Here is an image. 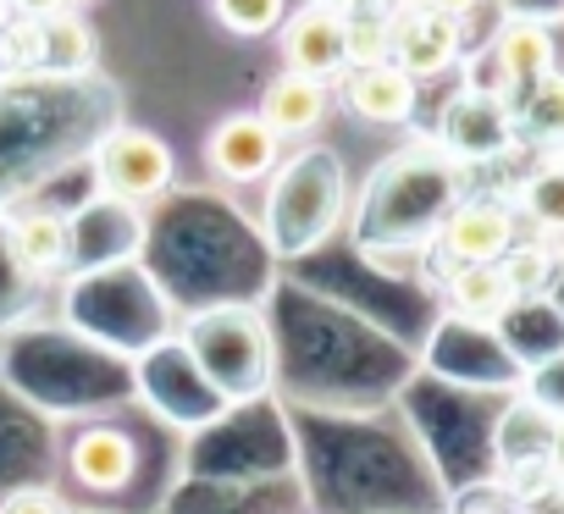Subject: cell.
Here are the masks:
<instances>
[{"instance_id": "6da1fadb", "label": "cell", "mask_w": 564, "mask_h": 514, "mask_svg": "<svg viewBox=\"0 0 564 514\" xmlns=\"http://www.w3.org/2000/svg\"><path fill=\"white\" fill-rule=\"evenodd\" d=\"M188 360L232 404H243V398L271 387V332H265L260 316H249L238 305L205 310L188 327Z\"/></svg>"}, {"instance_id": "7a4b0ae2", "label": "cell", "mask_w": 564, "mask_h": 514, "mask_svg": "<svg viewBox=\"0 0 564 514\" xmlns=\"http://www.w3.org/2000/svg\"><path fill=\"white\" fill-rule=\"evenodd\" d=\"M95 177L100 188L117 199V205H150L172 188L177 177V161L166 150L161 133L150 128H111L95 150Z\"/></svg>"}, {"instance_id": "3957f363", "label": "cell", "mask_w": 564, "mask_h": 514, "mask_svg": "<svg viewBox=\"0 0 564 514\" xmlns=\"http://www.w3.org/2000/svg\"><path fill=\"white\" fill-rule=\"evenodd\" d=\"M514 106L498 95V89H459L448 106H443V122H437V150L448 161H498L514 150Z\"/></svg>"}, {"instance_id": "277c9868", "label": "cell", "mask_w": 564, "mask_h": 514, "mask_svg": "<svg viewBox=\"0 0 564 514\" xmlns=\"http://www.w3.org/2000/svg\"><path fill=\"white\" fill-rule=\"evenodd\" d=\"M520 243V216L503 199H454V210L437 221V249L448 266H498L503 254Z\"/></svg>"}, {"instance_id": "5b68a950", "label": "cell", "mask_w": 564, "mask_h": 514, "mask_svg": "<svg viewBox=\"0 0 564 514\" xmlns=\"http://www.w3.org/2000/svg\"><path fill=\"white\" fill-rule=\"evenodd\" d=\"M459 51H465V29L432 7H421V0H404V7H393V62L426 84V78H443L459 67Z\"/></svg>"}, {"instance_id": "8992f818", "label": "cell", "mask_w": 564, "mask_h": 514, "mask_svg": "<svg viewBox=\"0 0 564 514\" xmlns=\"http://www.w3.org/2000/svg\"><path fill=\"white\" fill-rule=\"evenodd\" d=\"M282 73H300V78H316V84H333L349 73V56H344V12L338 7H300L282 18Z\"/></svg>"}, {"instance_id": "52a82bcc", "label": "cell", "mask_w": 564, "mask_h": 514, "mask_svg": "<svg viewBox=\"0 0 564 514\" xmlns=\"http://www.w3.org/2000/svg\"><path fill=\"white\" fill-rule=\"evenodd\" d=\"M282 139L265 128L260 111H227L210 133H205V166L221 183H260L276 172Z\"/></svg>"}, {"instance_id": "ba28073f", "label": "cell", "mask_w": 564, "mask_h": 514, "mask_svg": "<svg viewBox=\"0 0 564 514\" xmlns=\"http://www.w3.org/2000/svg\"><path fill=\"white\" fill-rule=\"evenodd\" d=\"M487 51H492V67H498V84H492V89H498L503 100H514V95H520V89H531L536 78L558 73L553 29H547L542 18H525V12L503 18Z\"/></svg>"}, {"instance_id": "9c48e42d", "label": "cell", "mask_w": 564, "mask_h": 514, "mask_svg": "<svg viewBox=\"0 0 564 514\" xmlns=\"http://www.w3.org/2000/svg\"><path fill=\"white\" fill-rule=\"evenodd\" d=\"M344 100L371 128H404L415 117V106H421V84L399 62H371V67H349L344 73Z\"/></svg>"}, {"instance_id": "30bf717a", "label": "cell", "mask_w": 564, "mask_h": 514, "mask_svg": "<svg viewBox=\"0 0 564 514\" xmlns=\"http://www.w3.org/2000/svg\"><path fill=\"white\" fill-rule=\"evenodd\" d=\"M67 470H73V481H78L84 492L111 497V492H122V486L133 481V437L117 431V426H89V431L73 437Z\"/></svg>"}, {"instance_id": "8fae6325", "label": "cell", "mask_w": 564, "mask_h": 514, "mask_svg": "<svg viewBox=\"0 0 564 514\" xmlns=\"http://www.w3.org/2000/svg\"><path fill=\"white\" fill-rule=\"evenodd\" d=\"M327 111H333L327 84L300 78V73H276L265 84V95H260V117H265V128L276 139H311V133H322Z\"/></svg>"}, {"instance_id": "7c38bea8", "label": "cell", "mask_w": 564, "mask_h": 514, "mask_svg": "<svg viewBox=\"0 0 564 514\" xmlns=\"http://www.w3.org/2000/svg\"><path fill=\"white\" fill-rule=\"evenodd\" d=\"M7 243H12V261L23 277H56L73 261V227L62 210H23Z\"/></svg>"}, {"instance_id": "4fadbf2b", "label": "cell", "mask_w": 564, "mask_h": 514, "mask_svg": "<svg viewBox=\"0 0 564 514\" xmlns=\"http://www.w3.org/2000/svg\"><path fill=\"white\" fill-rule=\"evenodd\" d=\"M443 294H448V310L476 321V327H498L509 310H520V299L498 266H454Z\"/></svg>"}, {"instance_id": "5bb4252c", "label": "cell", "mask_w": 564, "mask_h": 514, "mask_svg": "<svg viewBox=\"0 0 564 514\" xmlns=\"http://www.w3.org/2000/svg\"><path fill=\"white\" fill-rule=\"evenodd\" d=\"M40 45H45V73H62V78L89 73V67H95V56H100L95 29H89V23H84V12H73V7L40 23Z\"/></svg>"}, {"instance_id": "9a60e30c", "label": "cell", "mask_w": 564, "mask_h": 514, "mask_svg": "<svg viewBox=\"0 0 564 514\" xmlns=\"http://www.w3.org/2000/svg\"><path fill=\"white\" fill-rule=\"evenodd\" d=\"M514 216H525L542 238H564V166L542 161L520 177V194H514Z\"/></svg>"}, {"instance_id": "2e32d148", "label": "cell", "mask_w": 564, "mask_h": 514, "mask_svg": "<svg viewBox=\"0 0 564 514\" xmlns=\"http://www.w3.org/2000/svg\"><path fill=\"white\" fill-rule=\"evenodd\" d=\"M509 106H514V133H520V139L553 144V139L564 133V73L536 78V84L520 89Z\"/></svg>"}, {"instance_id": "e0dca14e", "label": "cell", "mask_w": 564, "mask_h": 514, "mask_svg": "<svg viewBox=\"0 0 564 514\" xmlns=\"http://www.w3.org/2000/svg\"><path fill=\"white\" fill-rule=\"evenodd\" d=\"M344 56H349V67L393 62V7L349 0V12H344Z\"/></svg>"}, {"instance_id": "ac0fdd59", "label": "cell", "mask_w": 564, "mask_h": 514, "mask_svg": "<svg viewBox=\"0 0 564 514\" xmlns=\"http://www.w3.org/2000/svg\"><path fill=\"white\" fill-rule=\"evenodd\" d=\"M210 12L227 34L238 40H265L282 29V18H289V0H210Z\"/></svg>"}, {"instance_id": "d6986e66", "label": "cell", "mask_w": 564, "mask_h": 514, "mask_svg": "<svg viewBox=\"0 0 564 514\" xmlns=\"http://www.w3.org/2000/svg\"><path fill=\"white\" fill-rule=\"evenodd\" d=\"M498 272L509 277L514 299L531 305V299H542L547 283H553V254H547V243H514L503 261H498Z\"/></svg>"}, {"instance_id": "ffe728a7", "label": "cell", "mask_w": 564, "mask_h": 514, "mask_svg": "<svg viewBox=\"0 0 564 514\" xmlns=\"http://www.w3.org/2000/svg\"><path fill=\"white\" fill-rule=\"evenodd\" d=\"M0 67H12V73H40L45 67V45H40L34 18H12L7 29H0Z\"/></svg>"}, {"instance_id": "44dd1931", "label": "cell", "mask_w": 564, "mask_h": 514, "mask_svg": "<svg viewBox=\"0 0 564 514\" xmlns=\"http://www.w3.org/2000/svg\"><path fill=\"white\" fill-rule=\"evenodd\" d=\"M0 514H67V503L51 486H18V492H7Z\"/></svg>"}, {"instance_id": "7402d4cb", "label": "cell", "mask_w": 564, "mask_h": 514, "mask_svg": "<svg viewBox=\"0 0 564 514\" xmlns=\"http://www.w3.org/2000/svg\"><path fill=\"white\" fill-rule=\"evenodd\" d=\"M12 12H18V18H34V23H45V18L67 12V0H12Z\"/></svg>"}, {"instance_id": "603a6c76", "label": "cell", "mask_w": 564, "mask_h": 514, "mask_svg": "<svg viewBox=\"0 0 564 514\" xmlns=\"http://www.w3.org/2000/svg\"><path fill=\"white\" fill-rule=\"evenodd\" d=\"M547 470L564 486V415H553V437H547Z\"/></svg>"}, {"instance_id": "cb8c5ba5", "label": "cell", "mask_w": 564, "mask_h": 514, "mask_svg": "<svg viewBox=\"0 0 564 514\" xmlns=\"http://www.w3.org/2000/svg\"><path fill=\"white\" fill-rule=\"evenodd\" d=\"M421 7H432V12H443V18H454V23H465L481 0H421Z\"/></svg>"}, {"instance_id": "d4e9b609", "label": "cell", "mask_w": 564, "mask_h": 514, "mask_svg": "<svg viewBox=\"0 0 564 514\" xmlns=\"http://www.w3.org/2000/svg\"><path fill=\"white\" fill-rule=\"evenodd\" d=\"M547 161H553V166H564V133H558L553 144H547Z\"/></svg>"}, {"instance_id": "484cf974", "label": "cell", "mask_w": 564, "mask_h": 514, "mask_svg": "<svg viewBox=\"0 0 564 514\" xmlns=\"http://www.w3.org/2000/svg\"><path fill=\"white\" fill-rule=\"evenodd\" d=\"M465 514H514V508H498V503H481V508H465Z\"/></svg>"}, {"instance_id": "4316f807", "label": "cell", "mask_w": 564, "mask_h": 514, "mask_svg": "<svg viewBox=\"0 0 564 514\" xmlns=\"http://www.w3.org/2000/svg\"><path fill=\"white\" fill-rule=\"evenodd\" d=\"M12 18H18V12H12V0H0V29H7Z\"/></svg>"}, {"instance_id": "83f0119b", "label": "cell", "mask_w": 564, "mask_h": 514, "mask_svg": "<svg viewBox=\"0 0 564 514\" xmlns=\"http://www.w3.org/2000/svg\"><path fill=\"white\" fill-rule=\"evenodd\" d=\"M67 7H73V12H78V7H95V0H67Z\"/></svg>"}]
</instances>
